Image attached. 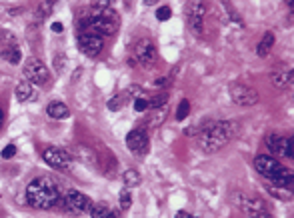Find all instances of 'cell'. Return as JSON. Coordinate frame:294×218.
<instances>
[{"instance_id":"cell-1","label":"cell","mask_w":294,"mask_h":218,"mask_svg":"<svg viewBox=\"0 0 294 218\" xmlns=\"http://www.w3.org/2000/svg\"><path fill=\"white\" fill-rule=\"evenodd\" d=\"M240 132V124L234 120H220V122H212L208 126H204L198 134V148L212 154L218 152L220 148H224L232 138L238 136Z\"/></svg>"},{"instance_id":"cell-2","label":"cell","mask_w":294,"mask_h":218,"mask_svg":"<svg viewBox=\"0 0 294 218\" xmlns=\"http://www.w3.org/2000/svg\"><path fill=\"white\" fill-rule=\"evenodd\" d=\"M60 200V190L56 186V182L48 176L44 178H36L28 184L26 188V202L32 208H52L54 204H58Z\"/></svg>"},{"instance_id":"cell-3","label":"cell","mask_w":294,"mask_h":218,"mask_svg":"<svg viewBox=\"0 0 294 218\" xmlns=\"http://www.w3.org/2000/svg\"><path fill=\"white\" fill-rule=\"evenodd\" d=\"M118 14L112 8H98L94 6L90 10V14H86V18L82 20V28L98 34V36H112L118 30Z\"/></svg>"},{"instance_id":"cell-4","label":"cell","mask_w":294,"mask_h":218,"mask_svg":"<svg viewBox=\"0 0 294 218\" xmlns=\"http://www.w3.org/2000/svg\"><path fill=\"white\" fill-rule=\"evenodd\" d=\"M24 76H26L24 80H28L30 84H36V86H44L50 82V72L44 66V62L38 58H28V62L24 64Z\"/></svg>"},{"instance_id":"cell-5","label":"cell","mask_w":294,"mask_h":218,"mask_svg":"<svg viewBox=\"0 0 294 218\" xmlns=\"http://www.w3.org/2000/svg\"><path fill=\"white\" fill-rule=\"evenodd\" d=\"M228 92H230V100L238 106H252L258 102V92L246 84L234 82V84H230Z\"/></svg>"},{"instance_id":"cell-6","label":"cell","mask_w":294,"mask_h":218,"mask_svg":"<svg viewBox=\"0 0 294 218\" xmlns=\"http://www.w3.org/2000/svg\"><path fill=\"white\" fill-rule=\"evenodd\" d=\"M126 146H128V150H130L134 156H144V154L148 152V146H150L146 130H144V128H134V130H130L128 136H126Z\"/></svg>"},{"instance_id":"cell-7","label":"cell","mask_w":294,"mask_h":218,"mask_svg":"<svg viewBox=\"0 0 294 218\" xmlns=\"http://www.w3.org/2000/svg\"><path fill=\"white\" fill-rule=\"evenodd\" d=\"M102 46H104V40L102 36L98 34H92V32H82L78 36V48L82 54H86L88 58H94L102 52Z\"/></svg>"},{"instance_id":"cell-8","label":"cell","mask_w":294,"mask_h":218,"mask_svg":"<svg viewBox=\"0 0 294 218\" xmlns=\"http://www.w3.org/2000/svg\"><path fill=\"white\" fill-rule=\"evenodd\" d=\"M42 158H44V162L48 164V166H52V168H56V170H68V168H70V162H72V156H70L66 150L54 148V146L46 148V150L42 152Z\"/></svg>"},{"instance_id":"cell-9","label":"cell","mask_w":294,"mask_h":218,"mask_svg":"<svg viewBox=\"0 0 294 218\" xmlns=\"http://www.w3.org/2000/svg\"><path fill=\"white\" fill-rule=\"evenodd\" d=\"M188 24L196 36L202 34V30H204V4L200 0H192L188 6Z\"/></svg>"},{"instance_id":"cell-10","label":"cell","mask_w":294,"mask_h":218,"mask_svg":"<svg viewBox=\"0 0 294 218\" xmlns=\"http://www.w3.org/2000/svg\"><path fill=\"white\" fill-rule=\"evenodd\" d=\"M64 204H66V208H68L70 212L80 214V212L88 210V206H90V198H88L86 194L78 192V190H70V192L66 194V198H64Z\"/></svg>"},{"instance_id":"cell-11","label":"cell","mask_w":294,"mask_h":218,"mask_svg":"<svg viewBox=\"0 0 294 218\" xmlns=\"http://www.w3.org/2000/svg\"><path fill=\"white\" fill-rule=\"evenodd\" d=\"M236 204H238L240 210H244V212H248V214H252V216L264 212V202H262L260 198H256V196H248V194L238 192V194H236Z\"/></svg>"},{"instance_id":"cell-12","label":"cell","mask_w":294,"mask_h":218,"mask_svg":"<svg viewBox=\"0 0 294 218\" xmlns=\"http://www.w3.org/2000/svg\"><path fill=\"white\" fill-rule=\"evenodd\" d=\"M254 168L264 176V178H272V174L274 172H278L280 168H282V164L278 162L276 158H272V156H266V154H260V156H256L254 158Z\"/></svg>"},{"instance_id":"cell-13","label":"cell","mask_w":294,"mask_h":218,"mask_svg":"<svg viewBox=\"0 0 294 218\" xmlns=\"http://www.w3.org/2000/svg\"><path fill=\"white\" fill-rule=\"evenodd\" d=\"M136 56H138V60L142 62V64H152L154 62V58H156V46H154V42L150 40V38H142L138 44H136Z\"/></svg>"},{"instance_id":"cell-14","label":"cell","mask_w":294,"mask_h":218,"mask_svg":"<svg viewBox=\"0 0 294 218\" xmlns=\"http://www.w3.org/2000/svg\"><path fill=\"white\" fill-rule=\"evenodd\" d=\"M16 98H18L20 102H34V100L38 98V92H36L34 84H30L28 80H22V82H18V86H16Z\"/></svg>"},{"instance_id":"cell-15","label":"cell","mask_w":294,"mask_h":218,"mask_svg":"<svg viewBox=\"0 0 294 218\" xmlns=\"http://www.w3.org/2000/svg\"><path fill=\"white\" fill-rule=\"evenodd\" d=\"M272 46H274V34L272 32H266L262 36V40L258 42V46H256V54L260 56V58H266V56L270 54Z\"/></svg>"},{"instance_id":"cell-16","label":"cell","mask_w":294,"mask_h":218,"mask_svg":"<svg viewBox=\"0 0 294 218\" xmlns=\"http://www.w3.org/2000/svg\"><path fill=\"white\" fill-rule=\"evenodd\" d=\"M164 118H166V106L152 108L150 116H148L146 122H144V126H148V128H156V126H160V124L164 122Z\"/></svg>"},{"instance_id":"cell-17","label":"cell","mask_w":294,"mask_h":218,"mask_svg":"<svg viewBox=\"0 0 294 218\" xmlns=\"http://www.w3.org/2000/svg\"><path fill=\"white\" fill-rule=\"evenodd\" d=\"M46 112H48L50 118H56V120H64V118L70 116V110H68V106L64 102H50Z\"/></svg>"},{"instance_id":"cell-18","label":"cell","mask_w":294,"mask_h":218,"mask_svg":"<svg viewBox=\"0 0 294 218\" xmlns=\"http://www.w3.org/2000/svg\"><path fill=\"white\" fill-rule=\"evenodd\" d=\"M272 84L276 88H286L292 84V70H280L272 74Z\"/></svg>"},{"instance_id":"cell-19","label":"cell","mask_w":294,"mask_h":218,"mask_svg":"<svg viewBox=\"0 0 294 218\" xmlns=\"http://www.w3.org/2000/svg\"><path fill=\"white\" fill-rule=\"evenodd\" d=\"M72 152H74V156H76L78 160H82V162H86V164H96L98 162V160H96V154H94L92 150L84 148V146H76Z\"/></svg>"},{"instance_id":"cell-20","label":"cell","mask_w":294,"mask_h":218,"mask_svg":"<svg viewBox=\"0 0 294 218\" xmlns=\"http://www.w3.org/2000/svg\"><path fill=\"white\" fill-rule=\"evenodd\" d=\"M0 56L6 60V62H10V64H18L20 62V58H22V52H20V48L18 46H8V48H4Z\"/></svg>"},{"instance_id":"cell-21","label":"cell","mask_w":294,"mask_h":218,"mask_svg":"<svg viewBox=\"0 0 294 218\" xmlns=\"http://www.w3.org/2000/svg\"><path fill=\"white\" fill-rule=\"evenodd\" d=\"M274 154H278V156H282V158H292V150H290V140L288 138H278V144H276V152Z\"/></svg>"},{"instance_id":"cell-22","label":"cell","mask_w":294,"mask_h":218,"mask_svg":"<svg viewBox=\"0 0 294 218\" xmlns=\"http://www.w3.org/2000/svg\"><path fill=\"white\" fill-rule=\"evenodd\" d=\"M88 212H90V216L92 218H108V214H110V210H108V206H106L104 202L90 204V206H88Z\"/></svg>"},{"instance_id":"cell-23","label":"cell","mask_w":294,"mask_h":218,"mask_svg":"<svg viewBox=\"0 0 294 218\" xmlns=\"http://www.w3.org/2000/svg\"><path fill=\"white\" fill-rule=\"evenodd\" d=\"M52 6H54V0H46V2H40L38 8H36V16L42 20V18H48L52 14Z\"/></svg>"},{"instance_id":"cell-24","label":"cell","mask_w":294,"mask_h":218,"mask_svg":"<svg viewBox=\"0 0 294 218\" xmlns=\"http://www.w3.org/2000/svg\"><path fill=\"white\" fill-rule=\"evenodd\" d=\"M122 180H124V184L126 186H136V184H140V174L136 172V170H126L124 174H122Z\"/></svg>"},{"instance_id":"cell-25","label":"cell","mask_w":294,"mask_h":218,"mask_svg":"<svg viewBox=\"0 0 294 218\" xmlns=\"http://www.w3.org/2000/svg\"><path fill=\"white\" fill-rule=\"evenodd\" d=\"M270 194H274L280 200H290L292 198V190H286V188H280V186H272L270 188Z\"/></svg>"},{"instance_id":"cell-26","label":"cell","mask_w":294,"mask_h":218,"mask_svg":"<svg viewBox=\"0 0 294 218\" xmlns=\"http://www.w3.org/2000/svg\"><path fill=\"white\" fill-rule=\"evenodd\" d=\"M188 112H190V102L188 100H180L177 110V120H184L188 116Z\"/></svg>"},{"instance_id":"cell-27","label":"cell","mask_w":294,"mask_h":218,"mask_svg":"<svg viewBox=\"0 0 294 218\" xmlns=\"http://www.w3.org/2000/svg\"><path fill=\"white\" fill-rule=\"evenodd\" d=\"M166 100H168V94H158V96H154L152 100H148V106H150V108H160V106L166 104Z\"/></svg>"},{"instance_id":"cell-28","label":"cell","mask_w":294,"mask_h":218,"mask_svg":"<svg viewBox=\"0 0 294 218\" xmlns=\"http://www.w3.org/2000/svg\"><path fill=\"white\" fill-rule=\"evenodd\" d=\"M132 204V198H130V190H122L120 192V208L122 210H128Z\"/></svg>"},{"instance_id":"cell-29","label":"cell","mask_w":294,"mask_h":218,"mask_svg":"<svg viewBox=\"0 0 294 218\" xmlns=\"http://www.w3.org/2000/svg\"><path fill=\"white\" fill-rule=\"evenodd\" d=\"M278 138H280L278 134H268V136H266V140H264V144L268 146V150H270L272 154L276 152V144H278Z\"/></svg>"},{"instance_id":"cell-30","label":"cell","mask_w":294,"mask_h":218,"mask_svg":"<svg viewBox=\"0 0 294 218\" xmlns=\"http://www.w3.org/2000/svg\"><path fill=\"white\" fill-rule=\"evenodd\" d=\"M148 108H150V106H148V100H146V98L140 96V98L134 100V110H136V112H146Z\"/></svg>"},{"instance_id":"cell-31","label":"cell","mask_w":294,"mask_h":218,"mask_svg":"<svg viewBox=\"0 0 294 218\" xmlns=\"http://www.w3.org/2000/svg\"><path fill=\"white\" fill-rule=\"evenodd\" d=\"M170 14H172V12H170V8H168V6H162V8H158V10H156V18H158V20H162V22H164V20H168V18H170Z\"/></svg>"},{"instance_id":"cell-32","label":"cell","mask_w":294,"mask_h":218,"mask_svg":"<svg viewBox=\"0 0 294 218\" xmlns=\"http://www.w3.org/2000/svg\"><path fill=\"white\" fill-rule=\"evenodd\" d=\"M14 154H16V146H14V144H8V146L2 150V158H6V160L12 158Z\"/></svg>"},{"instance_id":"cell-33","label":"cell","mask_w":294,"mask_h":218,"mask_svg":"<svg viewBox=\"0 0 294 218\" xmlns=\"http://www.w3.org/2000/svg\"><path fill=\"white\" fill-rule=\"evenodd\" d=\"M114 2L116 0H94V6H98V8H112Z\"/></svg>"},{"instance_id":"cell-34","label":"cell","mask_w":294,"mask_h":218,"mask_svg":"<svg viewBox=\"0 0 294 218\" xmlns=\"http://www.w3.org/2000/svg\"><path fill=\"white\" fill-rule=\"evenodd\" d=\"M54 68H56L58 72H62V70H64V56H62V54L54 56Z\"/></svg>"},{"instance_id":"cell-35","label":"cell","mask_w":294,"mask_h":218,"mask_svg":"<svg viewBox=\"0 0 294 218\" xmlns=\"http://www.w3.org/2000/svg\"><path fill=\"white\" fill-rule=\"evenodd\" d=\"M62 30H64V26H62L60 22H54V24H52V32H56V34H60Z\"/></svg>"},{"instance_id":"cell-36","label":"cell","mask_w":294,"mask_h":218,"mask_svg":"<svg viewBox=\"0 0 294 218\" xmlns=\"http://www.w3.org/2000/svg\"><path fill=\"white\" fill-rule=\"evenodd\" d=\"M154 84H156V86H162V84H166V76H160L158 80H154Z\"/></svg>"},{"instance_id":"cell-37","label":"cell","mask_w":294,"mask_h":218,"mask_svg":"<svg viewBox=\"0 0 294 218\" xmlns=\"http://www.w3.org/2000/svg\"><path fill=\"white\" fill-rule=\"evenodd\" d=\"M177 218H194L192 214H188V212H178Z\"/></svg>"},{"instance_id":"cell-38","label":"cell","mask_w":294,"mask_h":218,"mask_svg":"<svg viewBox=\"0 0 294 218\" xmlns=\"http://www.w3.org/2000/svg\"><path fill=\"white\" fill-rule=\"evenodd\" d=\"M250 218H272V216H268L266 212H262V214H254V216H250Z\"/></svg>"},{"instance_id":"cell-39","label":"cell","mask_w":294,"mask_h":218,"mask_svg":"<svg viewBox=\"0 0 294 218\" xmlns=\"http://www.w3.org/2000/svg\"><path fill=\"white\" fill-rule=\"evenodd\" d=\"M156 2H158V0H144V4H146V6H154Z\"/></svg>"},{"instance_id":"cell-40","label":"cell","mask_w":294,"mask_h":218,"mask_svg":"<svg viewBox=\"0 0 294 218\" xmlns=\"http://www.w3.org/2000/svg\"><path fill=\"white\" fill-rule=\"evenodd\" d=\"M2 122H4V110L0 106V126H2Z\"/></svg>"},{"instance_id":"cell-41","label":"cell","mask_w":294,"mask_h":218,"mask_svg":"<svg viewBox=\"0 0 294 218\" xmlns=\"http://www.w3.org/2000/svg\"><path fill=\"white\" fill-rule=\"evenodd\" d=\"M108 218H120V216H118L116 212H110V214H108Z\"/></svg>"}]
</instances>
